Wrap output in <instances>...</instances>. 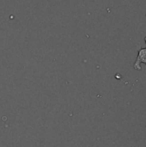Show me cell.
Wrapping results in <instances>:
<instances>
[{"mask_svg":"<svg viewBox=\"0 0 146 147\" xmlns=\"http://www.w3.org/2000/svg\"><path fill=\"white\" fill-rule=\"evenodd\" d=\"M145 42H146V37H145ZM142 63H145L146 65V47L145 48H142L139 51V55H138V58L136 59V62L133 65L134 69L136 70H141L142 67H141V64Z\"/></svg>","mask_w":146,"mask_h":147,"instance_id":"obj_1","label":"cell"}]
</instances>
